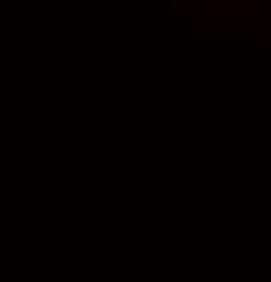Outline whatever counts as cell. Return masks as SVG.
<instances>
[{"label": "cell", "mask_w": 271, "mask_h": 282, "mask_svg": "<svg viewBox=\"0 0 271 282\" xmlns=\"http://www.w3.org/2000/svg\"><path fill=\"white\" fill-rule=\"evenodd\" d=\"M217 33H231V30H258V22H214Z\"/></svg>", "instance_id": "obj_1"}, {"label": "cell", "mask_w": 271, "mask_h": 282, "mask_svg": "<svg viewBox=\"0 0 271 282\" xmlns=\"http://www.w3.org/2000/svg\"><path fill=\"white\" fill-rule=\"evenodd\" d=\"M171 33H174V35H171V41H174V44H179V41H184V38H187V35H184L179 27H174V30H171Z\"/></svg>", "instance_id": "obj_2"}, {"label": "cell", "mask_w": 271, "mask_h": 282, "mask_svg": "<svg viewBox=\"0 0 271 282\" xmlns=\"http://www.w3.org/2000/svg\"><path fill=\"white\" fill-rule=\"evenodd\" d=\"M171 5H184V3H190V0H168Z\"/></svg>", "instance_id": "obj_3"}]
</instances>
